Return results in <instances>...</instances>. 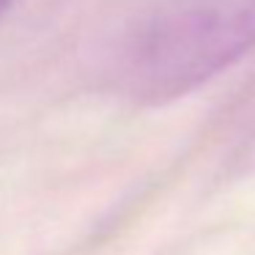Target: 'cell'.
Listing matches in <instances>:
<instances>
[{
  "mask_svg": "<svg viewBox=\"0 0 255 255\" xmlns=\"http://www.w3.org/2000/svg\"><path fill=\"white\" fill-rule=\"evenodd\" d=\"M255 47V0H151L124 28L116 77L140 102H167Z\"/></svg>",
  "mask_w": 255,
  "mask_h": 255,
  "instance_id": "obj_1",
  "label": "cell"
},
{
  "mask_svg": "<svg viewBox=\"0 0 255 255\" xmlns=\"http://www.w3.org/2000/svg\"><path fill=\"white\" fill-rule=\"evenodd\" d=\"M11 3H14V0H0V14H6L8 8H11Z\"/></svg>",
  "mask_w": 255,
  "mask_h": 255,
  "instance_id": "obj_2",
  "label": "cell"
}]
</instances>
